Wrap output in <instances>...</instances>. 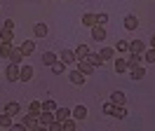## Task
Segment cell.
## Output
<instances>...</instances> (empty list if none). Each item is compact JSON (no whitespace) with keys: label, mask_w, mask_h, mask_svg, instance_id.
<instances>
[{"label":"cell","mask_w":155,"mask_h":131,"mask_svg":"<svg viewBox=\"0 0 155 131\" xmlns=\"http://www.w3.org/2000/svg\"><path fill=\"white\" fill-rule=\"evenodd\" d=\"M33 33H35V37H45L47 35V26H45V24H35V26H33Z\"/></svg>","instance_id":"4316f807"},{"label":"cell","mask_w":155,"mask_h":131,"mask_svg":"<svg viewBox=\"0 0 155 131\" xmlns=\"http://www.w3.org/2000/svg\"><path fill=\"white\" fill-rule=\"evenodd\" d=\"M10 54H12V45L10 42H0V56L2 59H10Z\"/></svg>","instance_id":"484cf974"},{"label":"cell","mask_w":155,"mask_h":131,"mask_svg":"<svg viewBox=\"0 0 155 131\" xmlns=\"http://www.w3.org/2000/svg\"><path fill=\"white\" fill-rule=\"evenodd\" d=\"M85 77H87V75L82 73V70H78V68H75V70H71V73H68V80H71L73 84H78V87H80V84L85 82Z\"/></svg>","instance_id":"5b68a950"},{"label":"cell","mask_w":155,"mask_h":131,"mask_svg":"<svg viewBox=\"0 0 155 131\" xmlns=\"http://www.w3.org/2000/svg\"><path fill=\"white\" fill-rule=\"evenodd\" d=\"M136 26H139V19H136L134 14H129V17H125V28H127V30H134Z\"/></svg>","instance_id":"ffe728a7"},{"label":"cell","mask_w":155,"mask_h":131,"mask_svg":"<svg viewBox=\"0 0 155 131\" xmlns=\"http://www.w3.org/2000/svg\"><path fill=\"white\" fill-rule=\"evenodd\" d=\"M19 80H21V82H31V80H33V68H31V66H21Z\"/></svg>","instance_id":"ba28073f"},{"label":"cell","mask_w":155,"mask_h":131,"mask_svg":"<svg viewBox=\"0 0 155 131\" xmlns=\"http://www.w3.org/2000/svg\"><path fill=\"white\" fill-rule=\"evenodd\" d=\"M59 56H61L59 61H64L66 66H73V63H78V56H75V52H73V49H64V52H61Z\"/></svg>","instance_id":"277c9868"},{"label":"cell","mask_w":155,"mask_h":131,"mask_svg":"<svg viewBox=\"0 0 155 131\" xmlns=\"http://www.w3.org/2000/svg\"><path fill=\"white\" fill-rule=\"evenodd\" d=\"M87 61L94 68H99V66H104V59H101V54H94V52H89V56H87Z\"/></svg>","instance_id":"d6986e66"},{"label":"cell","mask_w":155,"mask_h":131,"mask_svg":"<svg viewBox=\"0 0 155 131\" xmlns=\"http://www.w3.org/2000/svg\"><path fill=\"white\" fill-rule=\"evenodd\" d=\"M38 122H40V129L45 126V129H49V124L54 122V112H49V110H42L38 115Z\"/></svg>","instance_id":"3957f363"},{"label":"cell","mask_w":155,"mask_h":131,"mask_svg":"<svg viewBox=\"0 0 155 131\" xmlns=\"http://www.w3.org/2000/svg\"><path fill=\"white\" fill-rule=\"evenodd\" d=\"M5 112H7V115H12V117H14V115H19V112H21V103L10 101L7 105H5Z\"/></svg>","instance_id":"7c38bea8"},{"label":"cell","mask_w":155,"mask_h":131,"mask_svg":"<svg viewBox=\"0 0 155 131\" xmlns=\"http://www.w3.org/2000/svg\"><path fill=\"white\" fill-rule=\"evenodd\" d=\"M82 24L87 28H92V26H97V14H92V12H87L85 17H82Z\"/></svg>","instance_id":"603a6c76"},{"label":"cell","mask_w":155,"mask_h":131,"mask_svg":"<svg viewBox=\"0 0 155 131\" xmlns=\"http://www.w3.org/2000/svg\"><path fill=\"white\" fill-rule=\"evenodd\" d=\"M129 73H132V80H143V68H139V66H136V68H132V70H129Z\"/></svg>","instance_id":"d6a6232c"},{"label":"cell","mask_w":155,"mask_h":131,"mask_svg":"<svg viewBox=\"0 0 155 131\" xmlns=\"http://www.w3.org/2000/svg\"><path fill=\"white\" fill-rule=\"evenodd\" d=\"M78 70H82L85 75H92L94 70H97V68H94V66L89 63L87 59H78Z\"/></svg>","instance_id":"52a82bcc"},{"label":"cell","mask_w":155,"mask_h":131,"mask_svg":"<svg viewBox=\"0 0 155 131\" xmlns=\"http://www.w3.org/2000/svg\"><path fill=\"white\" fill-rule=\"evenodd\" d=\"M71 115H73L75 120H85V117H87V108H85V105H75V108L71 110Z\"/></svg>","instance_id":"2e32d148"},{"label":"cell","mask_w":155,"mask_h":131,"mask_svg":"<svg viewBox=\"0 0 155 131\" xmlns=\"http://www.w3.org/2000/svg\"><path fill=\"white\" fill-rule=\"evenodd\" d=\"M68 117H73L71 110H68V108H59V105H57V110H54V120H57V122H64V120H68Z\"/></svg>","instance_id":"30bf717a"},{"label":"cell","mask_w":155,"mask_h":131,"mask_svg":"<svg viewBox=\"0 0 155 131\" xmlns=\"http://www.w3.org/2000/svg\"><path fill=\"white\" fill-rule=\"evenodd\" d=\"M28 112L38 117L40 112H42V103H40V101H31V103H28Z\"/></svg>","instance_id":"44dd1931"},{"label":"cell","mask_w":155,"mask_h":131,"mask_svg":"<svg viewBox=\"0 0 155 131\" xmlns=\"http://www.w3.org/2000/svg\"><path fill=\"white\" fill-rule=\"evenodd\" d=\"M73 52H75L78 59H87L89 56V47L87 45H78V49H73Z\"/></svg>","instance_id":"d4e9b609"},{"label":"cell","mask_w":155,"mask_h":131,"mask_svg":"<svg viewBox=\"0 0 155 131\" xmlns=\"http://www.w3.org/2000/svg\"><path fill=\"white\" fill-rule=\"evenodd\" d=\"M42 110H49V112H54V110H57V103L52 101V98H47V101H42Z\"/></svg>","instance_id":"836d02e7"},{"label":"cell","mask_w":155,"mask_h":131,"mask_svg":"<svg viewBox=\"0 0 155 131\" xmlns=\"http://www.w3.org/2000/svg\"><path fill=\"white\" fill-rule=\"evenodd\" d=\"M92 40H97V42H104L106 40V28L104 26H92Z\"/></svg>","instance_id":"8992f818"},{"label":"cell","mask_w":155,"mask_h":131,"mask_svg":"<svg viewBox=\"0 0 155 131\" xmlns=\"http://www.w3.org/2000/svg\"><path fill=\"white\" fill-rule=\"evenodd\" d=\"M150 47L155 49V33H153V37H150Z\"/></svg>","instance_id":"f35d334b"},{"label":"cell","mask_w":155,"mask_h":131,"mask_svg":"<svg viewBox=\"0 0 155 131\" xmlns=\"http://www.w3.org/2000/svg\"><path fill=\"white\" fill-rule=\"evenodd\" d=\"M61 124H64V131H73L78 126V120H75V117H68V120H64Z\"/></svg>","instance_id":"83f0119b"},{"label":"cell","mask_w":155,"mask_h":131,"mask_svg":"<svg viewBox=\"0 0 155 131\" xmlns=\"http://www.w3.org/2000/svg\"><path fill=\"white\" fill-rule=\"evenodd\" d=\"M115 52H117V54H125V52H129V42H127V40H117Z\"/></svg>","instance_id":"f546056e"},{"label":"cell","mask_w":155,"mask_h":131,"mask_svg":"<svg viewBox=\"0 0 155 131\" xmlns=\"http://www.w3.org/2000/svg\"><path fill=\"white\" fill-rule=\"evenodd\" d=\"M21 122H24V126H26L28 131H38V129H40L38 117H35V115H31V112H26V115L21 117Z\"/></svg>","instance_id":"6da1fadb"},{"label":"cell","mask_w":155,"mask_h":131,"mask_svg":"<svg viewBox=\"0 0 155 131\" xmlns=\"http://www.w3.org/2000/svg\"><path fill=\"white\" fill-rule=\"evenodd\" d=\"M0 129H12V115H7L5 110L0 112Z\"/></svg>","instance_id":"9a60e30c"},{"label":"cell","mask_w":155,"mask_h":131,"mask_svg":"<svg viewBox=\"0 0 155 131\" xmlns=\"http://www.w3.org/2000/svg\"><path fill=\"white\" fill-rule=\"evenodd\" d=\"M2 28L12 30V28H14V19H5V21H2Z\"/></svg>","instance_id":"74e56055"},{"label":"cell","mask_w":155,"mask_h":131,"mask_svg":"<svg viewBox=\"0 0 155 131\" xmlns=\"http://www.w3.org/2000/svg\"><path fill=\"white\" fill-rule=\"evenodd\" d=\"M12 40H14V35H12V30H7V28H2V30H0V42H10V45H12Z\"/></svg>","instance_id":"f1b7e54d"},{"label":"cell","mask_w":155,"mask_h":131,"mask_svg":"<svg viewBox=\"0 0 155 131\" xmlns=\"http://www.w3.org/2000/svg\"><path fill=\"white\" fill-rule=\"evenodd\" d=\"M127 70H129L127 59H122V56H115V73H127Z\"/></svg>","instance_id":"5bb4252c"},{"label":"cell","mask_w":155,"mask_h":131,"mask_svg":"<svg viewBox=\"0 0 155 131\" xmlns=\"http://www.w3.org/2000/svg\"><path fill=\"white\" fill-rule=\"evenodd\" d=\"M143 59L148 61V63H155V49H153V47H150L148 52H143Z\"/></svg>","instance_id":"8d00e7d4"},{"label":"cell","mask_w":155,"mask_h":131,"mask_svg":"<svg viewBox=\"0 0 155 131\" xmlns=\"http://www.w3.org/2000/svg\"><path fill=\"white\" fill-rule=\"evenodd\" d=\"M110 103H115V105H125V94H122V91H113V94H110Z\"/></svg>","instance_id":"cb8c5ba5"},{"label":"cell","mask_w":155,"mask_h":131,"mask_svg":"<svg viewBox=\"0 0 155 131\" xmlns=\"http://www.w3.org/2000/svg\"><path fill=\"white\" fill-rule=\"evenodd\" d=\"M21 59H24V52H21V47H12L10 63H17V66H21Z\"/></svg>","instance_id":"9c48e42d"},{"label":"cell","mask_w":155,"mask_h":131,"mask_svg":"<svg viewBox=\"0 0 155 131\" xmlns=\"http://www.w3.org/2000/svg\"><path fill=\"white\" fill-rule=\"evenodd\" d=\"M19 70H21V66H17V63L7 66V68H5V77H7V82H17V80H19Z\"/></svg>","instance_id":"7a4b0ae2"},{"label":"cell","mask_w":155,"mask_h":131,"mask_svg":"<svg viewBox=\"0 0 155 131\" xmlns=\"http://www.w3.org/2000/svg\"><path fill=\"white\" fill-rule=\"evenodd\" d=\"M113 117H117V120H125V117H127L125 105H115V110H113Z\"/></svg>","instance_id":"1f68e13d"},{"label":"cell","mask_w":155,"mask_h":131,"mask_svg":"<svg viewBox=\"0 0 155 131\" xmlns=\"http://www.w3.org/2000/svg\"><path fill=\"white\" fill-rule=\"evenodd\" d=\"M40 61H42V63H45V66H54V63H57V61H59V56L54 54V52H45V54L40 56Z\"/></svg>","instance_id":"8fae6325"},{"label":"cell","mask_w":155,"mask_h":131,"mask_svg":"<svg viewBox=\"0 0 155 131\" xmlns=\"http://www.w3.org/2000/svg\"><path fill=\"white\" fill-rule=\"evenodd\" d=\"M113 110H115V103H104V115H108V117H113Z\"/></svg>","instance_id":"e575fe53"},{"label":"cell","mask_w":155,"mask_h":131,"mask_svg":"<svg viewBox=\"0 0 155 131\" xmlns=\"http://www.w3.org/2000/svg\"><path fill=\"white\" fill-rule=\"evenodd\" d=\"M99 54H101V59H104V61H110V59H115V49H113V47H104Z\"/></svg>","instance_id":"7402d4cb"},{"label":"cell","mask_w":155,"mask_h":131,"mask_svg":"<svg viewBox=\"0 0 155 131\" xmlns=\"http://www.w3.org/2000/svg\"><path fill=\"white\" fill-rule=\"evenodd\" d=\"M49 68H52V73H54V75H61L64 70H66V63H64V61H57V63L49 66Z\"/></svg>","instance_id":"4dcf8cb0"},{"label":"cell","mask_w":155,"mask_h":131,"mask_svg":"<svg viewBox=\"0 0 155 131\" xmlns=\"http://www.w3.org/2000/svg\"><path fill=\"white\" fill-rule=\"evenodd\" d=\"M129 54H143V42H141V40L129 42Z\"/></svg>","instance_id":"e0dca14e"},{"label":"cell","mask_w":155,"mask_h":131,"mask_svg":"<svg viewBox=\"0 0 155 131\" xmlns=\"http://www.w3.org/2000/svg\"><path fill=\"white\" fill-rule=\"evenodd\" d=\"M141 56H143V54H129V56H127V66H129V70L141 63Z\"/></svg>","instance_id":"ac0fdd59"},{"label":"cell","mask_w":155,"mask_h":131,"mask_svg":"<svg viewBox=\"0 0 155 131\" xmlns=\"http://www.w3.org/2000/svg\"><path fill=\"white\" fill-rule=\"evenodd\" d=\"M97 24H99V26H106V24H108V14H106V12H99V14H97Z\"/></svg>","instance_id":"d590c367"},{"label":"cell","mask_w":155,"mask_h":131,"mask_svg":"<svg viewBox=\"0 0 155 131\" xmlns=\"http://www.w3.org/2000/svg\"><path fill=\"white\" fill-rule=\"evenodd\" d=\"M21 52H24V56H31L35 52V42H33V40H24V42H21Z\"/></svg>","instance_id":"4fadbf2b"}]
</instances>
